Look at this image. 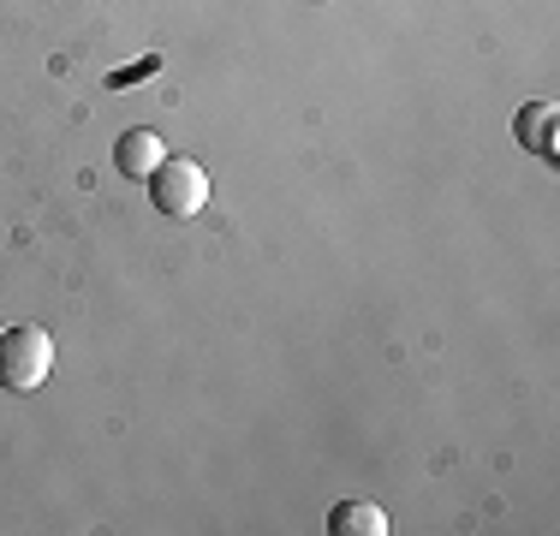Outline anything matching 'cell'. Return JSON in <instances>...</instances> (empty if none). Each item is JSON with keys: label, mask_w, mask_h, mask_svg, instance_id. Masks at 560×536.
Listing matches in <instances>:
<instances>
[{"label": "cell", "mask_w": 560, "mask_h": 536, "mask_svg": "<svg viewBox=\"0 0 560 536\" xmlns=\"http://www.w3.org/2000/svg\"><path fill=\"white\" fill-rule=\"evenodd\" d=\"M48 370H55V340H48V328L19 322V328L0 334V382H7L12 394H36V387L48 382Z\"/></svg>", "instance_id": "1"}, {"label": "cell", "mask_w": 560, "mask_h": 536, "mask_svg": "<svg viewBox=\"0 0 560 536\" xmlns=\"http://www.w3.org/2000/svg\"><path fill=\"white\" fill-rule=\"evenodd\" d=\"M150 203L173 214V221H185V214H197L209 203V173L197 167L191 155H167L162 167L150 173Z\"/></svg>", "instance_id": "2"}, {"label": "cell", "mask_w": 560, "mask_h": 536, "mask_svg": "<svg viewBox=\"0 0 560 536\" xmlns=\"http://www.w3.org/2000/svg\"><path fill=\"white\" fill-rule=\"evenodd\" d=\"M162 161H167V143L155 138V131H143V126H138V131H126V138L114 143V167L126 173V179H150V173L162 167Z\"/></svg>", "instance_id": "3"}, {"label": "cell", "mask_w": 560, "mask_h": 536, "mask_svg": "<svg viewBox=\"0 0 560 536\" xmlns=\"http://www.w3.org/2000/svg\"><path fill=\"white\" fill-rule=\"evenodd\" d=\"M560 107L555 102H530V107H518V119H513V131H518V143H525L530 155H555L560 150Z\"/></svg>", "instance_id": "4"}, {"label": "cell", "mask_w": 560, "mask_h": 536, "mask_svg": "<svg viewBox=\"0 0 560 536\" xmlns=\"http://www.w3.org/2000/svg\"><path fill=\"white\" fill-rule=\"evenodd\" d=\"M328 531L335 536H388V513L370 501H340L335 513H328Z\"/></svg>", "instance_id": "5"}, {"label": "cell", "mask_w": 560, "mask_h": 536, "mask_svg": "<svg viewBox=\"0 0 560 536\" xmlns=\"http://www.w3.org/2000/svg\"><path fill=\"white\" fill-rule=\"evenodd\" d=\"M155 66H162L155 54H150V60H138V66H126V72H114V78H108V90H126V84H138V78H150Z\"/></svg>", "instance_id": "6"}]
</instances>
